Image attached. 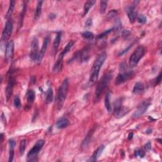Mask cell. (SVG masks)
Instances as JSON below:
<instances>
[{
  "label": "cell",
  "instance_id": "83f0119b",
  "mask_svg": "<svg viewBox=\"0 0 162 162\" xmlns=\"http://www.w3.org/2000/svg\"><path fill=\"white\" fill-rule=\"evenodd\" d=\"M15 1H11L10 2V6H9V8L8 10V12H7L6 15V18L7 19H10L11 16L12 15V14L13 13V10L15 8Z\"/></svg>",
  "mask_w": 162,
  "mask_h": 162
},
{
  "label": "cell",
  "instance_id": "d590c367",
  "mask_svg": "<svg viewBox=\"0 0 162 162\" xmlns=\"http://www.w3.org/2000/svg\"><path fill=\"white\" fill-rule=\"evenodd\" d=\"M137 20L140 24H145L147 22V18L143 15H139L137 17Z\"/></svg>",
  "mask_w": 162,
  "mask_h": 162
},
{
  "label": "cell",
  "instance_id": "f546056e",
  "mask_svg": "<svg viewBox=\"0 0 162 162\" xmlns=\"http://www.w3.org/2000/svg\"><path fill=\"white\" fill-rule=\"evenodd\" d=\"M74 41H70V42L67 44V46H65V48H64V50L62 51V53L64 55H65L67 53H69V51L70 50V49L74 46Z\"/></svg>",
  "mask_w": 162,
  "mask_h": 162
},
{
  "label": "cell",
  "instance_id": "4dcf8cb0",
  "mask_svg": "<svg viewBox=\"0 0 162 162\" xmlns=\"http://www.w3.org/2000/svg\"><path fill=\"white\" fill-rule=\"evenodd\" d=\"M25 148H26V140L25 139H23V140L21 141L20 147H19V152L21 156H22L24 154Z\"/></svg>",
  "mask_w": 162,
  "mask_h": 162
},
{
  "label": "cell",
  "instance_id": "d6a6232c",
  "mask_svg": "<svg viewBox=\"0 0 162 162\" xmlns=\"http://www.w3.org/2000/svg\"><path fill=\"white\" fill-rule=\"evenodd\" d=\"M107 1H100V13H104L106 12V10L107 8Z\"/></svg>",
  "mask_w": 162,
  "mask_h": 162
},
{
  "label": "cell",
  "instance_id": "cb8c5ba5",
  "mask_svg": "<svg viewBox=\"0 0 162 162\" xmlns=\"http://www.w3.org/2000/svg\"><path fill=\"white\" fill-rule=\"evenodd\" d=\"M43 1H38L37 3V6L34 13V19L36 20L39 18L41 12H42V6H43Z\"/></svg>",
  "mask_w": 162,
  "mask_h": 162
},
{
  "label": "cell",
  "instance_id": "4fadbf2b",
  "mask_svg": "<svg viewBox=\"0 0 162 162\" xmlns=\"http://www.w3.org/2000/svg\"><path fill=\"white\" fill-rule=\"evenodd\" d=\"M49 41H50V38H49L48 36H47L46 37H45V39H44L42 48H41V50L39 53L38 57H37V61H36L38 64H39L41 62V61H42L43 58H44V54H45V53H46V51L47 50V48H48V46Z\"/></svg>",
  "mask_w": 162,
  "mask_h": 162
},
{
  "label": "cell",
  "instance_id": "7402d4cb",
  "mask_svg": "<svg viewBox=\"0 0 162 162\" xmlns=\"http://www.w3.org/2000/svg\"><path fill=\"white\" fill-rule=\"evenodd\" d=\"M26 9H27V6H26V4H24L23 6V9H22V12L20 15L19 17V19H18V31L22 28V25H23V23H24V17L25 15V12H26Z\"/></svg>",
  "mask_w": 162,
  "mask_h": 162
},
{
  "label": "cell",
  "instance_id": "f1b7e54d",
  "mask_svg": "<svg viewBox=\"0 0 162 162\" xmlns=\"http://www.w3.org/2000/svg\"><path fill=\"white\" fill-rule=\"evenodd\" d=\"M122 22L120 21V20L119 18H117L115 22V24H114V27H113V31H119V30L121 29L122 27Z\"/></svg>",
  "mask_w": 162,
  "mask_h": 162
},
{
  "label": "cell",
  "instance_id": "5bb4252c",
  "mask_svg": "<svg viewBox=\"0 0 162 162\" xmlns=\"http://www.w3.org/2000/svg\"><path fill=\"white\" fill-rule=\"evenodd\" d=\"M127 13L130 23H134L137 18V13L135 10V5H133L128 6L127 8Z\"/></svg>",
  "mask_w": 162,
  "mask_h": 162
},
{
  "label": "cell",
  "instance_id": "603a6c76",
  "mask_svg": "<svg viewBox=\"0 0 162 162\" xmlns=\"http://www.w3.org/2000/svg\"><path fill=\"white\" fill-rule=\"evenodd\" d=\"M144 85L143 84L142 82H137L136 84L134 85V87L133 88V91L135 95H139L144 92Z\"/></svg>",
  "mask_w": 162,
  "mask_h": 162
},
{
  "label": "cell",
  "instance_id": "bcb514c9",
  "mask_svg": "<svg viewBox=\"0 0 162 162\" xmlns=\"http://www.w3.org/2000/svg\"><path fill=\"white\" fill-rule=\"evenodd\" d=\"M49 17H50V18L51 20H53L54 18L56 17V15L55 14H53V13H51V14H50V16H49Z\"/></svg>",
  "mask_w": 162,
  "mask_h": 162
},
{
  "label": "cell",
  "instance_id": "5b68a950",
  "mask_svg": "<svg viewBox=\"0 0 162 162\" xmlns=\"http://www.w3.org/2000/svg\"><path fill=\"white\" fill-rule=\"evenodd\" d=\"M122 98H119L115 101L114 104V110L113 112V114L116 119L122 118L129 112V108L122 106Z\"/></svg>",
  "mask_w": 162,
  "mask_h": 162
},
{
  "label": "cell",
  "instance_id": "3957f363",
  "mask_svg": "<svg viewBox=\"0 0 162 162\" xmlns=\"http://www.w3.org/2000/svg\"><path fill=\"white\" fill-rule=\"evenodd\" d=\"M112 72H109L107 74H105L104 76L101 79L100 81L98 82V84L97 85V87L96 88L95 91V100L97 101L99 100L101 94L103 92L104 90L106 89L108 86L109 82L112 78Z\"/></svg>",
  "mask_w": 162,
  "mask_h": 162
},
{
  "label": "cell",
  "instance_id": "52a82bcc",
  "mask_svg": "<svg viewBox=\"0 0 162 162\" xmlns=\"http://www.w3.org/2000/svg\"><path fill=\"white\" fill-rule=\"evenodd\" d=\"M12 31H13V22H12V20L10 18V19H8L6 21L5 27L3 31L2 37H1V41L3 42H6V41L9 39L11 35H12Z\"/></svg>",
  "mask_w": 162,
  "mask_h": 162
},
{
  "label": "cell",
  "instance_id": "ba28073f",
  "mask_svg": "<svg viewBox=\"0 0 162 162\" xmlns=\"http://www.w3.org/2000/svg\"><path fill=\"white\" fill-rule=\"evenodd\" d=\"M151 101L149 100H146L142 102L139 105L136 111H135L133 115V119H137L140 117L141 115L144 114L146 111L148 110V108L150 106Z\"/></svg>",
  "mask_w": 162,
  "mask_h": 162
},
{
  "label": "cell",
  "instance_id": "277c9868",
  "mask_svg": "<svg viewBox=\"0 0 162 162\" xmlns=\"http://www.w3.org/2000/svg\"><path fill=\"white\" fill-rule=\"evenodd\" d=\"M145 51L146 50L144 46H138L133 52V53L130 56L129 65L131 67H134L137 66L139 62L140 61V60L143 57V56L144 55Z\"/></svg>",
  "mask_w": 162,
  "mask_h": 162
},
{
  "label": "cell",
  "instance_id": "c3c4849f",
  "mask_svg": "<svg viewBox=\"0 0 162 162\" xmlns=\"http://www.w3.org/2000/svg\"><path fill=\"white\" fill-rule=\"evenodd\" d=\"M3 141V134H1V142L2 143Z\"/></svg>",
  "mask_w": 162,
  "mask_h": 162
},
{
  "label": "cell",
  "instance_id": "8d00e7d4",
  "mask_svg": "<svg viewBox=\"0 0 162 162\" xmlns=\"http://www.w3.org/2000/svg\"><path fill=\"white\" fill-rule=\"evenodd\" d=\"M135 156H139L140 158H144L145 156V152L142 149H137L134 153Z\"/></svg>",
  "mask_w": 162,
  "mask_h": 162
},
{
  "label": "cell",
  "instance_id": "f35d334b",
  "mask_svg": "<svg viewBox=\"0 0 162 162\" xmlns=\"http://www.w3.org/2000/svg\"><path fill=\"white\" fill-rule=\"evenodd\" d=\"M133 44H132L129 45V46H128V47H127V48L126 49H125V50H123V51H121V52H120V53L119 54V56H122V55H124V54H125V53H127V52L128 51H129V50H130V48H131L132 46H133Z\"/></svg>",
  "mask_w": 162,
  "mask_h": 162
},
{
  "label": "cell",
  "instance_id": "e0dca14e",
  "mask_svg": "<svg viewBox=\"0 0 162 162\" xmlns=\"http://www.w3.org/2000/svg\"><path fill=\"white\" fill-rule=\"evenodd\" d=\"M36 97V94L35 92L34 91V90L30 89L27 91V94H26V98H27V107H29V108L31 107V105L34 103V101L35 100Z\"/></svg>",
  "mask_w": 162,
  "mask_h": 162
},
{
  "label": "cell",
  "instance_id": "836d02e7",
  "mask_svg": "<svg viewBox=\"0 0 162 162\" xmlns=\"http://www.w3.org/2000/svg\"><path fill=\"white\" fill-rule=\"evenodd\" d=\"M13 104L14 107L17 109H20L22 107V104H21V101L19 98V97L18 96H16L15 97L14 101H13Z\"/></svg>",
  "mask_w": 162,
  "mask_h": 162
},
{
  "label": "cell",
  "instance_id": "681fc988",
  "mask_svg": "<svg viewBox=\"0 0 162 162\" xmlns=\"http://www.w3.org/2000/svg\"><path fill=\"white\" fill-rule=\"evenodd\" d=\"M157 141H159V142H160V143H161V139H157Z\"/></svg>",
  "mask_w": 162,
  "mask_h": 162
},
{
  "label": "cell",
  "instance_id": "7c38bea8",
  "mask_svg": "<svg viewBox=\"0 0 162 162\" xmlns=\"http://www.w3.org/2000/svg\"><path fill=\"white\" fill-rule=\"evenodd\" d=\"M14 84H15V79L12 77H10L6 88V97L7 101H8L10 100L11 97H12L13 95Z\"/></svg>",
  "mask_w": 162,
  "mask_h": 162
},
{
  "label": "cell",
  "instance_id": "b9f144b4",
  "mask_svg": "<svg viewBox=\"0 0 162 162\" xmlns=\"http://www.w3.org/2000/svg\"><path fill=\"white\" fill-rule=\"evenodd\" d=\"M92 24H93L92 20L91 19V18H88V19L86 20V24H85L86 27H90L92 25Z\"/></svg>",
  "mask_w": 162,
  "mask_h": 162
},
{
  "label": "cell",
  "instance_id": "60d3db41",
  "mask_svg": "<svg viewBox=\"0 0 162 162\" xmlns=\"http://www.w3.org/2000/svg\"><path fill=\"white\" fill-rule=\"evenodd\" d=\"M161 81V72H160L159 74V75H158L156 79V81H155V85H158L159 84Z\"/></svg>",
  "mask_w": 162,
  "mask_h": 162
},
{
  "label": "cell",
  "instance_id": "e575fe53",
  "mask_svg": "<svg viewBox=\"0 0 162 162\" xmlns=\"http://www.w3.org/2000/svg\"><path fill=\"white\" fill-rule=\"evenodd\" d=\"M112 31H113V29H109V30H107V31H105L104 32H103V33H101L100 34H99L98 36H97V39H103L104 38V37H106L108 34H109Z\"/></svg>",
  "mask_w": 162,
  "mask_h": 162
},
{
  "label": "cell",
  "instance_id": "7dc6e473",
  "mask_svg": "<svg viewBox=\"0 0 162 162\" xmlns=\"http://www.w3.org/2000/svg\"><path fill=\"white\" fill-rule=\"evenodd\" d=\"M152 133V130L151 129H148L146 130V133L147 134H151Z\"/></svg>",
  "mask_w": 162,
  "mask_h": 162
},
{
  "label": "cell",
  "instance_id": "ee69618b",
  "mask_svg": "<svg viewBox=\"0 0 162 162\" xmlns=\"http://www.w3.org/2000/svg\"><path fill=\"white\" fill-rule=\"evenodd\" d=\"M1 120H2V122L3 123H4L5 124H6V118H5V116L4 114H3V113H2V114H1Z\"/></svg>",
  "mask_w": 162,
  "mask_h": 162
},
{
  "label": "cell",
  "instance_id": "484cf974",
  "mask_svg": "<svg viewBox=\"0 0 162 162\" xmlns=\"http://www.w3.org/2000/svg\"><path fill=\"white\" fill-rule=\"evenodd\" d=\"M104 105L105 108L108 112V113L112 112V107L110 104V93L108 92L104 98Z\"/></svg>",
  "mask_w": 162,
  "mask_h": 162
},
{
  "label": "cell",
  "instance_id": "ab89813d",
  "mask_svg": "<svg viewBox=\"0 0 162 162\" xmlns=\"http://www.w3.org/2000/svg\"><path fill=\"white\" fill-rule=\"evenodd\" d=\"M130 32L129 31H128V30H124V31H123V32L122 33V35L124 37V38H126V37H127L130 35Z\"/></svg>",
  "mask_w": 162,
  "mask_h": 162
},
{
  "label": "cell",
  "instance_id": "30bf717a",
  "mask_svg": "<svg viewBox=\"0 0 162 162\" xmlns=\"http://www.w3.org/2000/svg\"><path fill=\"white\" fill-rule=\"evenodd\" d=\"M39 41L37 37H34L31 43V51L30 53V57L32 61H37L39 55Z\"/></svg>",
  "mask_w": 162,
  "mask_h": 162
},
{
  "label": "cell",
  "instance_id": "6da1fadb",
  "mask_svg": "<svg viewBox=\"0 0 162 162\" xmlns=\"http://www.w3.org/2000/svg\"><path fill=\"white\" fill-rule=\"evenodd\" d=\"M107 58V54L105 52H103L102 53H101L95 62H94L93 65L91 69V75H90V78H89V84L93 85L97 81V79H98L99 76V73L101 67H102L103 63L105 60H106Z\"/></svg>",
  "mask_w": 162,
  "mask_h": 162
},
{
  "label": "cell",
  "instance_id": "d4e9b609",
  "mask_svg": "<svg viewBox=\"0 0 162 162\" xmlns=\"http://www.w3.org/2000/svg\"><path fill=\"white\" fill-rule=\"evenodd\" d=\"M46 103L47 104L51 103L53 100V90L51 88H49L46 93Z\"/></svg>",
  "mask_w": 162,
  "mask_h": 162
},
{
  "label": "cell",
  "instance_id": "d6986e66",
  "mask_svg": "<svg viewBox=\"0 0 162 162\" xmlns=\"http://www.w3.org/2000/svg\"><path fill=\"white\" fill-rule=\"evenodd\" d=\"M70 122L67 118H61L57 120V122L56 123V127L57 129H62L66 128L69 126Z\"/></svg>",
  "mask_w": 162,
  "mask_h": 162
},
{
  "label": "cell",
  "instance_id": "9c48e42d",
  "mask_svg": "<svg viewBox=\"0 0 162 162\" xmlns=\"http://www.w3.org/2000/svg\"><path fill=\"white\" fill-rule=\"evenodd\" d=\"M44 142V141L43 140V139L39 140L36 143L35 145L33 146V148L29 151L27 154V157L28 158H30V161L37 156V154L40 151V150L43 148Z\"/></svg>",
  "mask_w": 162,
  "mask_h": 162
},
{
  "label": "cell",
  "instance_id": "44dd1931",
  "mask_svg": "<svg viewBox=\"0 0 162 162\" xmlns=\"http://www.w3.org/2000/svg\"><path fill=\"white\" fill-rule=\"evenodd\" d=\"M16 145V142L13 139H10L9 141V147H10V150H9V158H8V161L12 162L13 160V157H14V148Z\"/></svg>",
  "mask_w": 162,
  "mask_h": 162
},
{
  "label": "cell",
  "instance_id": "74e56055",
  "mask_svg": "<svg viewBox=\"0 0 162 162\" xmlns=\"http://www.w3.org/2000/svg\"><path fill=\"white\" fill-rule=\"evenodd\" d=\"M116 15H117V11H116L115 10H113L108 12V13L107 15V17L111 19V18L115 17Z\"/></svg>",
  "mask_w": 162,
  "mask_h": 162
},
{
  "label": "cell",
  "instance_id": "9a60e30c",
  "mask_svg": "<svg viewBox=\"0 0 162 162\" xmlns=\"http://www.w3.org/2000/svg\"><path fill=\"white\" fill-rule=\"evenodd\" d=\"M64 55L62 52L60 53L58 56V58L57 59V61L55 63V65L53 68V71L54 73H58L59 72L62 70V65H63V60L64 58Z\"/></svg>",
  "mask_w": 162,
  "mask_h": 162
},
{
  "label": "cell",
  "instance_id": "ffe728a7",
  "mask_svg": "<svg viewBox=\"0 0 162 162\" xmlns=\"http://www.w3.org/2000/svg\"><path fill=\"white\" fill-rule=\"evenodd\" d=\"M61 37H62V33L61 32H58L56 34V36L55 37V39L53 43V51L54 52L55 54L56 51H57L58 47L60 46V41H61Z\"/></svg>",
  "mask_w": 162,
  "mask_h": 162
},
{
  "label": "cell",
  "instance_id": "8fae6325",
  "mask_svg": "<svg viewBox=\"0 0 162 162\" xmlns=\"http://www.w3.org/2000/svg\"><path fill=\"white\" fill-rule=\"evenodd\" d=\"M14 53V43L13 41H10L7 43L5 50V59L8 62L12 60Z\"/></svg>",
  "mask_w": 162,
  "mask_h": 162
},
{
  "label": "cell",
  "instance_id": "8992f818",
  "mask_svg": "<svg viewBox=\"0 0 162 162\" xmlns=\"http://www.w3.org/2000/svg\"><path fill=\"white\" fill-rule=\"evenodd\" d=\"M134 71L133 70H129V71H123V72L120 73L117 77L115 79V85H120L124 82L127 81L128 80H129L130 79H131L134 76Z\"/></svg>",
  "mask_w": 162,
  "mask_h": 162
},
{
  "label": "cell",
  "instance_id": "7a4b0ae2",
  "mask_svg": "<svg viewBox=\"0 0 162 162\" xmlns=\"http://www.w3.org/2000/svg\"><path fill=\"white\" fill-rule=\"evenodd\" d=\"M68 90H69V80L68 79H65L58 90L57 97H56V106H57L58 110H61L63 106L67 97Z\"/></svg>",
  "mask_w": 162,
  "mask_h": 162
},
{
  "label": "cell",
  "instance_id": "f6af8a7d",
  "mask_svg": "<svg viewBox=\"0 0 162 162\" xmlns=\"http://www.w3.org/2000/svg\"><path fill=\"white\" fill-rule=\"evenodd\" d=\"M133 135H134V133H129V135H128V140H131V139H133Z\"/></svg>",
  "mask_w": 162,
  "mask_h": 162
},
{
  "label": "cell",
  "instance_id": "ac0fdd59",
  "mask_svg": "<svg viewBox=\"0 0 162 162\" xmlns=\"http://www.w3.org/2000/svg\"><path fill=\"white\" fill-rule=\"evenodd\" d=\"M104 149V146H103V145L100 146V147H98L97 149L95 151V152H94L93 155L90 157V158L88 161H96L97 160V158L100 156L101 153H102V152L103 151Z\"/></svg>",
  "mask_w": 162,
  "mask_h": 162
},
{
  "label": "cell",
  "instance_id": "2e32d148",
  "mask_svg": "<svg viewBox=\"0 0 162 162\" xmlns=\"http://www.w3.org/2000/svg\"><path fill=\"white\" fill-rule=\"evenodd\" d=\"M95 127L93 128V129H92L91 130H90L88 133V135H86L85 139H84V141H82V143L81 144V147L82 149L87 148V147L88 146L90 142H91V138H92V136H93L94 133H95Z\"/></svg>",
  "mask_w": 162,
  "mask_h": 162
},
{
  "label": "cell",
  "instance_id": "1f68e13d",
  "mask_svg": "<svg viewBox=\"0 0 162 162\" xmlns=\"http://www.w3.org/2000/svg\"><path fill=\"white\" fill-rule=\"evenodd\" d=\"M82 36L85 39H93L94 38V37H95L93 33L89 31H86L82 33Z\"/></svg>",
  "mask_w": 162,
  "mask_h": 162
},
{
  "label": "cell",
  "instance_id": "4316f807",
  "mask_svg": "<svg viewBox=\"0 0 162 162\" xmlns=\"http://www.w3.org/2000/svg\"><path fill=\"white\" fill-rule=\"evenodd\" d=\"M96 3V1L95 0H89V1H86L84 6V16L86 15V14L88 13L90 8L93 6V5Z\"/></svg>",
  "mask_w": 162,
  "mask_h": 162
},
{
  "label": "cell",
  "instance_id": "7bdbcfd3",
  "mask_svg": "<svg viewBox=\"0 0 162 162\" xmlns=\"http://www.w3.org/2000/svg\"><path fill=\"white\" fill-rule=\"evenodd\" d=\"M144 148L147 151H149L151 149V143L149 142H147L146 144L144 146Z\"/></svg>",
  "mask_w": 162,
  "mask_h": 162
}]
</instances>
